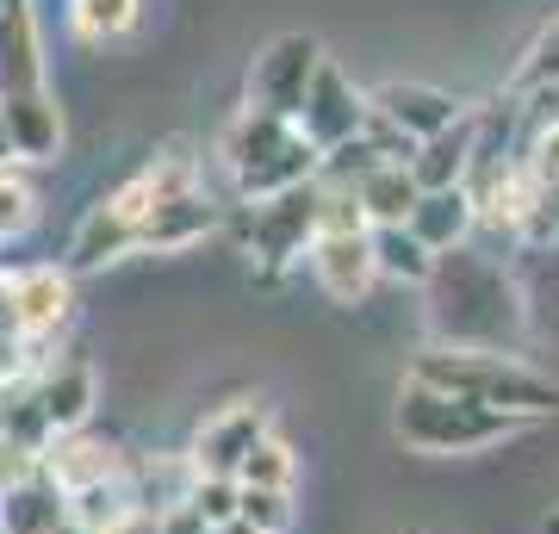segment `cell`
<instances>
[{"label": "cell", "instance_id": "52a82bcc", "mask_svg": "<svg viewBox=\"0 0 559 534\" xmlns=\"http://www.w3.org/2000/svg\"><path fill=\"white\" fill-rule=\"evenodd\" d=\"M299 138L318 150V156H330V150H342V143H355L360 131H367V94H360L355 81L342 75L336 62L323 57L318 75H311V87H305V106H299Z\"/></svg>", "mask_w": 559, "mask_h": 534}, {"label": "cell", "instance_id": "7c38bea8", "mask_svg": "<svg viewBox=\"0 0 559 534\" xmlns=\"http://www.w3.org/2000/svg\"><path fill=\"white\" fill-rule=\"evenodd\" d=\"M218 230V205L193 187V193H175V199H156L150 212L138 218V249H156V256H180Z\"/></svg>", "mask_w": 559, "mask_h": 534}, {"label": "cell", "instance_id": "2e32d148", "mask_svg": "<svg viewBox=\"0 0 559 534\" xmlns=\"http://www.w3.org/2000/svg\"><path fill=\"white\" fill-rule=\"evenodd\" d=\"M466 162H473V112H460L448 131L423 138L404 168L417 180V193H448V187H466Z\"/></svg>", "mask_w": 559, "mask_h": 534}, {"label": "cell", "instance_id": "f546056e", "mask_svg": "<svg viewBox=\"0 0 559 534\" xmlns=\"http://www.w3.org/2000/svg\"><path fill=\"white\" fill-rule=\"evenodd\" d=\"M100 534H162V515L156 510H138V503H124V510L112 515Z\"/></svg>", "mask_w": 559, "mask_h": 534}, {"label": "cell", "instance_id": "6da1fadb", "mask_svg": "<svg viewBox=\"0 0 559 534\" xmlns=\"http://www.w3.org/2000/svg\"><path fill=\"white\" fill-rule=\"evenodd\" d=\"M411 379L429 385V392L473 397V404L510 411V416H522V423L559 411V385L554 379L535 373V367H522V360L503 355V348H429V355H417Z\"/></svg>", "mask_w": 559, "mask_h": 534}, {"label": "cell", "instance_id": "ac0fdd59", "mask_svg": "<svg viewBox=\"0 0 559 534\" xmlns=\"http://www.w3.org/2000/svg\"><path fill=\"white\" fill-rule=\"evenodd\" d=\"M473 218H479V212H473L466 187H448V193H417L411 218H404V230H411L429 256H448V249H460V242H466Z\"/></svg>", "mask_w": 559, "mask_h": 534}, {"label": "cell", "instance_id": "7a4b0ae2", "mask_svg": "<svg viewBox=\"0 0 559 534\" xmlns=\"http://www.w3.org/2000/svg\"><path fill=\"white\" fill-rule=\"evenodd\" d=\"M516 429H528L522 416L510 411H491V404H473V397H448V392H429L417 379H404L399 392V411H392V436L404 448H417V454H485V448H498L510 441Z\"/></svg>", "mask_w": 559, "mask_h": 534}, {"label": "cell", "instance_id": "9c48e42d", "mask_svg": "<svg viewBox=\"0 0 559 534\" xmlns=\"http://www.w3.org/2000/svg\"><path fill=\"white\" fill-rule=\"evenodd\" d=\"M367 112L380 124H392L399 138L423 143L460 119V99L448 87H429V81H385L380 94H367Z\"/></svg>", "mask_w": 559, "mask_h": 534}, {"label": "cell", "instance_id": "8992f818", "mask_svg": "<svg viewBox=\"0 0 559 534\" xmlns=\"http://www.w3.org/2000/svg\"><path fill=\"white\" fill-rule=\"evenodd\" d=\"M323 44L311 32H280L274 44H261V57L249 62V106L267 119H299L305 87L318 75Z\"/></svg>", "mask_w": 559, "mask_h": 534}, {"label": "cell", "instance_id": "ffe728a7", "mask_svg": "<svg viewBox=\"0 0 559 534\" xmlns=\"http://www.w3.org/2000/svg\"><path fill=\"white\" fill-rule=\"evenodd\" d=\"M138 249V224L124 218L112 199H100L87 218H81L75 242H69V268H106V261H119Z\"/></svg>", "mask_w": 559, "mask_h": 534}, {"label": "cell", "instance_id": "277c9868", "mask_svg": "<svg viewBox=\"0 0 559 534\" xmlns=\"http://www.w3.org/2000/svg\"><path fill=\"white\" fill-rule=\"evenodd\" d=\"M423 286H436V317H441V330H454V348H498L503 330H516V317L485 311V305H503V311H516V305H510L503 274L491 261H479L473 249L436 256V274Z\"/></svg>", "mask_w": 559, "mask_h": 534}, {"label": "cell", "instance_id": "603a6c76", "mask_svg": "<svg viewBox=\"0 0 559 534\" xmlns=\"http://www.w3.org/2000/svg\"><path fill=\"white\" fill-rule=\"evenodd\" d=\"M69 20H75V38L87 44H119L138 32L143 0H69Z\"/></svg>", "mask_w": 559, "mask_h": 534}, {"label": "cell", "instance_id": "4dcf8cb0", "mask_svg": "<svg viewBox=\"0 0 559 534\" xmlns=\"http://www.w3.org/2000/svg\"><path fill=\"white\" fill-rule=\"evenodd\" d=\"M0 336H20V298H13V274H0Z\"/></svg>", "mask_w": 559, "mask_h": 534}, {"label": "cell", "instance_id": "5b68a950", "mask_svg": "<svg viewBox=\"0 0 559 534\" xmlns=\"http://www.w3.org/2000/svg\"><path fill=\"white\" fill-rule=\"evenodd\" d=\"M318 237V180H305L293 193H274V199H255L249 212H242V242H249V256L280 274L286 261H299Z\"/></svg>", "mask_w": 559, "mask_h": 534}, {"label": "cell", "instance_id": "83f0119b", "mask_svg": "<svg viewBox=\"0 0 559 534\" xmlns=\"http://www.w3.org/2000/svg\"><path fill=\"white\" fill-rule=\"evenodd\" d=\"M522 168H528L535 187H554L559 193V119L535 124V138H528V150H522Z\"/></svg>", "mask_w": 559, "mask_h": 534}, {"label": "cell", "instance_id": "e575fe53", "mask_svg": "<svg viewBox=\"0 0 559 534\" xmlns=\"http://www.w3.org/2000/svg\"><path fill=\"white\" fill-rule=\"evenodd\" d=\"M7 7H13V0H0V13H7Z\"/></svg>", "mask_w": 559, "mask_h": 534}, {"label": "cell", "instance_id": "7402d4cb", "mask_svg": "<svg viewBox=\"0 0 559 534\" xmlns=\"http://www.w3.org/2000/svg\"><path fill=\"white\" fill-rule=\"evenodd\" d=\"M367 242H373V274L411 280V286H423V280L436 274V256H429L404 224H380V230H367Z\"/></svg>", "mask_w": 559, "mask_h": 534}, {"label": "cell", "instance_id": "f1b7e54d", "mask_svg": "<svg viewBox=\"0 0 559 534\" xmlns=\"http://www.w3.org/2000/svg\"><path fill=\"white\" fill-rule=\"evenodd\" d=\"M516 87H528V94L535 87H559V20L528 44V62L516 69Z\"/></svg>", "mask_w": 559, "mask_h": 534}, {"label": "cell", "instance_id": "44dd1931", "mask_svg": "<svg viewBox=\"0 0 559 534\" xmlns=\"http://www.w3.org/2000/svg\"><path fill=\"white\" fill-rule=\"evenodd\" d=\"M57 522H62V491L44 473L0 491V529L7 534H44V529H57Z\"/></svg>", "mask_w": 559, "mask_h": 534}, {"label": "cell", "instance_id": "484cf974", "mask_svg": "<svg viewBox=\"0 0 559 534\" xmlns=\"http://www.w3.org/2000/svg\"><path fill=\"white\" fill-rule=\"evenodd\" d=\"M187 510L205 522V534H218L224 522H237V478H200L187 485Z\"/></svg>", "mask_w": 559, "mask_h": 534}, {"label": "cell", "instance_id": "d4e9b609", "mask_svg": "<svg viewBox=\"0 0 559 534\" xmlns=\"http://www.w3.org/2000/svg\"><path fill=\"white\" fill-rule=\"evenodd\" d=\"M237 522L255 534H286L293 529V491H255L237 485Z\"/></svg>", "mask_w": 559, "mask_h": 534}, {"label": "cell", "instance_id": "5bb4252c", "mask_svg": "<svg viewBox=\"0 0 559 534\" xmlns=\"http://www.w3.org/2000/svg\"><path fill=\"white\" fill-rule=\"evenodd\" d=\"M13 298H20V336L25 342L57 336L62 323L75 317V286H69L62 268H25V274H13Z\"/></svg>", "mask_w": 559, "mask_h": 534}, {"label": "cell", "instance_id": "4316f807", "mask_svg": "<svg viewBox=\"0 0 559 534\" xmlns=\"http://www.w3.org/2000/svg\"><path fill=\"white\" fill-rule=\"evenodd\" d=\"M32 224H38V193H32L20 175H7V168H0V242L25 237Z\"/></svg>", "mask_w": 559, "mask_h": 534}, {"label": "cell", "instance_id": "30bf717a", "mask_svg": "<svg viewBox=\"0 0 559 534\" xmlns=\"http://www.w3.org/2000/svg\"><path fill=\"white\" fill-rule=\"evenodd\" d=\"M311 274H318V286L336 305H360V298L373 293V242H367V230H318L311 237Z\"/></svg>", "mask_w": 559, "mask_h": 534}, {"label": "cell", "instance_id": "4fadbf2b", "mask_svg": "<svg viewBox=\"0 0 559 534\" xmlns=\"http://www.w3.org/2000/svg\"><path fill=\"white\" fill-rule=\"evenodd\" d=\"M38 473L50 478L62 497H75V491H94V485H119L124 460H119V448H106V441H81V429H75V436H57L50 448H44Z\"/></svg>", "mask_w": 559, "mask_h": 534}, {"label": "cell", "instance_id": "ba28073f", "mask_svg": "<svg viewBox=\"0 0 559 534\" xmlns=\"http://www.w3.org/2000/svg\"><path fill=\"white\" fill-rule=\"evenodd\" d=\"M261 436H267V404H261V397L224 404V411L200 429V441H193V460H187V466H193L200 478H237L242 454H249Z\"/></svg>", "mask_w": 559, "mask_h": 534}, {"label": "cell", "instance_id": "8fae6325", "mask_svg": "<svg viewBox=\"0 0 559 534\" xmlns=\"http://www.w3.org/2000/svg\"><path fill=\"white\" fill-rule=\"evenodd\" d=\"M0 131H7V156L13 162H57L62 156V112L50 87L0 99Z\"/></svg>", "mask_w": 559, "mask_h": 534}, {"label": "cell", "instance_id": "9a60e30c", "mask_svg": "<svg viewBox=\"0 0 559 534\" xmlns=\"http://www.w3.org/2000/svg\"><path fill=\"white\" fill-rule=\"evenodd\" d=\"M32 392H38L50 429H57V436H75L81 423L94 416V392H100V379H94L87 360H50V367L32 379Z\"/></svg>", "mask_w": 559, "mask_h": 534}, {"label": "cell", "instance_id": "cb8c5ba5", "mask_svg": "<svg viewBox=\"0 0 559 534\" xmlns=\"http://www.w3.org/2000/svg\"><path fill=\"white\" fill-rule=\"evenodd\" d=\"M237 485H255V491H293V448L274 436H261L237 466Z\"/></svg>", "mask_w": 559, "mask_h": 534}, {"label": "cell", "instance_id": "3957f363", "mask_svg": "<svg viewBox=\"0 0 559 534\" xmlns=\"http://www.w3.org/2000/svg\"><path fill=\"white\" fill-rule=\"evenodd\" d=\"M224 168L237 180L242 205H255V199L293 193L305 180H318L323 156L299 138L293 119H267L255 106H242L237 119H230V131H224Z\"/></svg>", "mask_w": 559, "mask_h": 534}, {"label": "cell", "instance_id": "d6a6232c", "mask_svg": "<svg viewBox=\"0 0 559 534\" xmlns=\"http://www.w3.org/2000/svg\"><path fill=\"white\" fill-rule=\"evenodd\" d=\"M540 534H559V510H547V515H540Z\"/></svg>", "mask_w": 559, "mask_h": 534}, {"label": "cell", "instance_id": "1f68e13d", "mask_svg": "<svg viewBox=\"0 0 559 534\" xmlns=\"http://www.w3.org/2000/svg\"><path fill=\"white\" fill-rule=\"evenodd\" d=\"M44 534H87V529H81V522H69V515H62L57 529H44Z\"/></svg>", "mask_w": 559, "mask_h": 534}, {"label": "cell", "instance_id": "836d02e7", "mask_svg": "<svg viewBox=\"0 0 559 534\" xmlns=\"http://www.w3.org/2000/svg\"><path fill=\"white\" fill-rule=\"evenodd\" d=\"M7 162H13V156H7V131H0V168H7Z\"/></svg>", "mask_w": 559, "mask_h": 534}, {"label": "cell", "instance_id": "e0dca14e", "mask_svg": "<svg viewBox=\"0 0 559 534\" xmlns=\"http://www.w3.org/2000/svg\"><path fill=\"white\" fill-rule=\"evenodd\" d=\"M44 87V50H38V25H32V7L13 0L0 13V99L7 94H32Z\"/></svg>", "mask_w": 559, "mask_h": 534}, {"label": "cell", "instance_id": "d6986e66", "mask_svg": "<svg viewBox=\"0 0 559 534\" xmlns=\"http://www.w3.org/2000/svg\"><path fill=\"white\" fill-rule=\"evenodd\" d=\"M348 193H355L367 230H380V224H404V218H411V205H417V180H411L404 162H373Z\"/></svg>", "mask_w": 559, "mask_h": 534}]
</instances>
